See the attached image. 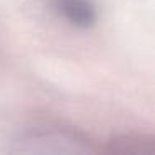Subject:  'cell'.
<instances>
[{"instance_id":"3957f363","label":"cell","mask_w":155,"mask_h":155,"mask_svg":"<svg viewBox=\"0 0 155 155\" xmlns=\"http://www.w3.org/2000/svg\"><path fill=\"white\" fill-rule=\"evenodd\" d=\"M108 152L115 153H155V137L124 135L108 142Z\"/></svg>"},{"instance_id":"7a4b0ae2","label":"cell","mask_w":155,"mask_h":155,"mask_svg":"<svg viewBox=\"0 0 155 155\" xmlns=\"http://www.w3.org/2000/svg\"><path fill=\"white\" fill-rule=\"evenodd\" d=\"M54 10L77 28H90L97 22V7L92 0H52Z\"/></svg>"},{"instance_id":"6da1fadb","label":"cell","mask_w":155,"mask_h":155,"mask_svg":"<svg viewBox=\"0 0 155 155\" xmlns=\"http://www.w3.org/2000/svg\"><path fill=\"white\" fill-rule=\"evenodd\" d=\"M10 150L17 153H85L92 148L80 132L48 125L24 132L12 142Z\"/></svg>"}]
</instances>
